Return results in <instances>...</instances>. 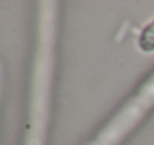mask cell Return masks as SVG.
<instances>
[{
  "label": "cell",
  "mask_w": 154,
  "mask_h": 145,
  "mask_svg": "<svg viewBox=\"0 0 154 145\" xmlns=\"http://www.w3.org/2000/svg\"><path fill=\"white\" fill-rule=\"evenodd\" d=\"M139 48L145 52L154 51V21L150 23L141 33L139 38Z\"/></svg>",
  "instance_id": "6da1fadb"
}]
</instances>
